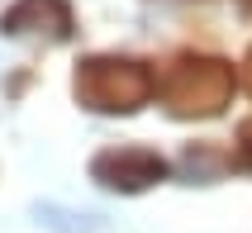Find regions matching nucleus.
Returning a JSON list of instances; mask_svg holds the SVG:
<instances>
[{
  "instance_id": "nucleus-1",
  "label": "nucleus",
  "mask_w": 252,
  "mask_h": 233,
  "mask_svg": "<svg viewBox=\"0 0 252 233\" xmlns=\"http://www.w3.org/2000/svg\"><path fill=\"white\" fill-rule=\"evenodd\" d=\"M153 91H157L153 71H143L138 62H110V57H95V62H86L81 76H76V96H81L91 110H105V114L138 110Z\"/></svg>"
},
{
  "instance_id": "nucleus-2",
  "label": "nucleus",
  "mask_w": 252,
  "mask_h": 233,
  "mask_svg": "<svg viewBox=\"0 0 252 233\" xmlns=\"http://www.w3.org/2000/svg\"><path fill=\"white\" fill-rule=\"evenodd\" d=\"M167 100L181 114H214L224 110V100L233 96V71L224 62H181L167 76Z\"/></svg>"
},
{
  "instance_id": "nucleus-3",
  "label": "nucleus",
  "mask_w": 252,
  "mask_h": 233,
  "mask_svg": "<svg viewBox=\"0 0 252 233\" xmlns=\"http://www.w3.org/2000/svg\"><path fill=\"white\" fill-rule=\"evenodd\" d=\"M91 176L110 191H143L153 181L167 176V162L148 148H114V152H100L91 162Z\"/></svg>"
},
{
  "instance_id": "nucleus-4",
  "label": "nucleus",
  "mask_w": 252,
  "mask_h": 233,
  "mask_svg": "<svg viewBox=\"0 0 252 233\" xmlns=\"http://www.w3.org/2000/svg\"><path fill=\"white\" fill-rule=\"evenodd\" d=\"M0 29H5L10 38H29V33L67 38L71 33V10H67V0H19L14 10H5Z\"/></svg>"
}]
</instances>
